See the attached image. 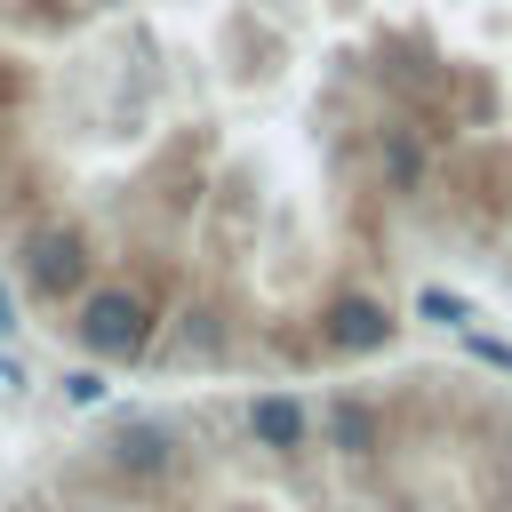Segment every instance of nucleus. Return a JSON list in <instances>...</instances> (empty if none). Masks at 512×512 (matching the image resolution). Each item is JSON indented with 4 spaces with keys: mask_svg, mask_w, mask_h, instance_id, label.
<instances>
[{
    "mask_svg": "<svg viewBox=\"0 0 512 512\" xmlns=\"http://www.w3.org/2000/svg\"><path fill=\"white\" fill-rule=\"evenodd\" d=\"M160 336V296L144 280H88L72 296V344L104 368V360H144Z\"/></svg>",
    "mask_w": 512,
    "mask_h": 512,
    "instance_id": "f257e3e1",
    "label": "nucleus"
},
{
    "mask_svg": "<svg viewBox=\"0 0 512 512\" xmlns=\"http://www.w3.org/2000/svg\"><path fill=\"white\" fill-rule=\"evenodd\" d=\"M88 280H96V240H88V224L40 216V224L16 232V288H24L32 304H72Z\"/></svg>",
    "mask_w": 512,
    "mask_h": 512,
    "instance_id": "f03ea898",
    "label": "nucleus"
},
{
    "mask_svg": "<svg viewBox=\"0 0 512 512\" xmlns=\"http://www.w3.org/2000/svg\"><path fill=\"white\" fill-rule=\"evenodd\" d=\"M104 472H112L120 488H168V480L184 472V440H176V424H168V416H128V424H112V440H104Z\"/></svg>",
    "mask_w": 512,
    "mask_h": 512,
    "instance_id": "7ed1b4c3",
    "label": "nucleus"
},
{
    "mask_svg": "<svg viewBox=\"0 0 512 512\" xmlns=\"http://www.w3.org/2000/svg\"><path fill=\"white\" fill-rule=\"evenodd\" d=\"M392 336H400L392 304H376V296H360V288H344V296L320 304V344L344 352V360H368V352H384Z\"/></svg>",
    "mask_w": 512,
    "mask_h": 512,
    "instance_id": "20e7f679",
    "label": "nucleus"
},
{
    "mask_svg": "<svg viewBox=\"0 0 512 512\" xmlns=\"http://www.w3.org/2000/svg\"><path fill=\"white\" fill-rule=\"evenodd\" d=\"M248 440L272 448V456H296V448L312 440L304 400H296V392H256V400H248Z\"/></svg>",
    "mask_w": 512,
    "mask_h": 512,
    "instance_id": "39448f33",
    "label": "nucleus"
},
{
    "mask_svg": "<svg viewBox=\"0 0 512 512\" xmlns=\"http://www.w3.org/2000/svg\"><path fill=\"white\" fill-rule=\"evenodd\" d=\"M376 160H384V192H424V176H432V160L408 128H376Z\"/></svg>",
    "mask_w": 512,
    "mask_h": 512,
    "instance_id": "423d86ee",
    "label": "nucleus"
},
{
    "mask_svg": "<svg viewBox=\"0 0 512 512\" xmlns=\"http://www.w3.org/2000/svg\"><path fill=\"white\" fill-rule=\"evenodd\" d=\"M328 440H336L344 456H376V408H368V400H336V408H328Z\"/></svg>",
    "mask_w": 512,
    "mask_h": 512,
    "instance_id": "0eeeda50",
    "label": "nucleus"
},
{
    "mask_svg": "<svg viewBox=\"0 0 512 512\" xmlns=\"http://www.w3.org/2000/svg\"><path fill=\"white\" fill-rule=\"evenodd\" d=\"M416 320H432V328H448V336H456V328H472V304H464L456 288L424 280V288H416Z\"/></svg>",
    "mask_w": 512,
    "mask_h": 512,
    "instance_id": "6e6552de",
    "label": "nucleus"
},
{
    "mask_svg": "<svg viewBox=\"0 0 512 512\" xmlns=\"http://www.w3.org/2000/svg\"><path fill=\"white\" fill-rule=\"evenodd\" d=\"M56 384H64V400H72V408H104V392H112L96 360H88V368H72V376H56Z\"/></svg>",
    "mask_w": 512,
    "mask_h": 512,
    "instance_id": "1a4fd4ad",
    "label": "nucleus"
},
{
    "mask_svg": "<svg viewBox=\"0 0 512 512\" xmlns=\"http://www.w3.org/2000/svg\"><path fill=\"white\" fill-rule=\"evenodd\" d=\"M456 344H464V360H480V368H504V376H512V344H504V336H480V328H456Z\"/></svg>",
    "mask_w": 512,
    "mask_h": 512,
    "instance_id": "9d476101",
    "label": "nucleus"
},
{
    "mask_svg": "<svg viewBox=\"0 0 512 512\" xmlns=\"http://www.w3.org/2000/svg\"><path fill=\"white\" fill-rule=\"evenodd\" d=\"M24 328V304H16V288H8V272H0V336H16Z\"/></svg>",
    "mask_w": 512,
    "mask_h": 512,
    "instance_id": "9b49d317",
    "label": "nucleus"
},
{
    "mask_svg": "<svg viewBox=\"0 0 512 512\" xmlns=\"http://www.w3.org/2000/svg\"><path fill=\"white\" fill-rule=\"evenodd\" d=\"M496 488H504V504H512V448L496 456Z\"/></svg>",
    "mask_w": 512,
    "mask_h": 512,
    "instance_id": "f8f14e48",
    "label": "nucleus"
},
{
    "mask_svg": "<svg viewBox=\"0 0 512 512\" xmlns=\"http://www.w3.org/2000/svg\"><path fill=\"white\" fill-rule=\"evenodd\" d=\"M8 96H16V72H0V104H8Z\"/></svg>",
    "mask_w": 512,
    "mask_h": 512,
    "instance_id": "ddd939ff",
    "label": "nucleus"
}]
</instances>
